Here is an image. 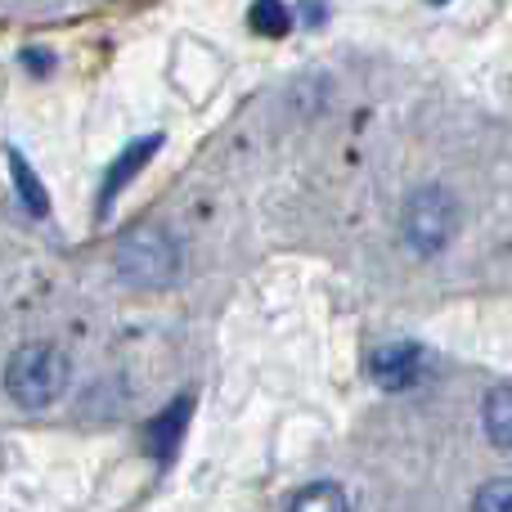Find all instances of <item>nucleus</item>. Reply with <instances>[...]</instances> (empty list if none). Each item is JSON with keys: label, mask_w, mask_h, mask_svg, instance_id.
Returning <instances> with one entry per match:
<instances>
[{"label": "nucleus", "mask_w": 512, "mask_h": 512, "mask_svg": "<svg viewBox=\"0 0 512 512\" xmlns=\"http://www.w3.org/2000/svg\"><path fill=\"white\" fill-rule=\"evenodd\" d=\"M72 364L59 346H18L5 364V391L23 409H50L68 391Z\"/></svg>", "instance_id": "1"}, {"label": "nucleus", "mask_w": 512, "mask_h": 512, "mask_svg": "<svg viewBox=\"0 0 512 512\" xmlns=\"http://www.w3.org/2000/svg\"><path fill=\"white\" fill-rule=\"evenodd\" d=\"M400 225H405V239L414 252H441L450 243L454 225H459V207H454V198L445 189L427 185L418 194H409Z\"/></svg>", "instance_id": "2"}, {"label": "nucleus", "mask_w": 512, "mask_h": 512, "mask_svg": "<svg viewBox=\"0 0 512 512\" xmlns=\"http://www.w3.org/2000/svg\"><path fill=\"white\" fill-rule=\"evenodd\" d=\"M117 270L131 283H167L180 270V252L162 230L144 225V230H131L117 243Z\"/></svg>", "instance_id": "3"}, {"label": "nucleus", "mask_w": 512, "mask_h": 512, "mask_svg": "<svg viewBox=\"0 0 512 512\" xmlns=\"http://www.w3.org/2000/svg\"><path fill=\"white\" fill-rule=\"evenodd\" d=\"M418 364H423V346H414V342H391V346H382L378 355H373V378L382 382V387H409L414 382V373H418Z\"/></svg>", "instance_id": "4"}, {"label": "nucleus", "mask_w": 512, "mask_h": 512, "mask_svg": "<svg viewBox=\"0 0 512 512\" xmlns=\"http://www.w3.org/2000/svg\"><path fill=\"white\" fill-rule=\"evenodd\" d=\"M481 418H486V436L499 445V450H512V387H495L481 405Z\"/></svg>", "instance_id": "5"}, {"label": "nucleus", "mask_w": 512, "mask_h": 512, "mask_svg": "<svg viewBox=\"0 0 512 512\" xmlns=\"http://www.w3.org/2000/svg\"><path fill=\"white\" fill-rule=\"evenodd\" d=\"M288 512H351V504H346L342 486H333V481H315V486H306L297 499H292Z\"/></svg>", "instance_id": "6"}, {"label": "nucleus", "mask_w": 512, "mask_h": 512, "mask_svg": "<svg viewBox=\"0 0 512 512\" xmlns=\"http://www.w3.org/2000/svg\"><path fill=\"white\" fill-rule=\"evenodd\" d=\"M288 5H283V0H256L252 5V27L261 36H283L288 32Z\"/></svg>", "instance_id": "7"}, {"label": "nucleus", "mask_w": 512, "mask_h": 512, "mask_svg": "<svg viewBox=\"0 0 512 512\" xmlns=\"http://www.w3.org/2000/svg\"><path fill=\"white\" fill-rule=\"evenodd\" d=\"M153 149H158V140H140V144H135V149L131 153H126V158L122 162H117V171H113V176H108V185H104V198H113L117 194V189H122L126 185V180H131L135 176V171H140V162L144 158H149V153Z\"/></svg>", "instance_id": "8"}, {"label": "nucleus", "mask_w": 512, "mask_h": 512, "mask_svg": "<svg viewBox=\"0 0 512 512\" xmlns=\"http://www.w3.org/2000/svg\"><path fill=\"white\" fill-rule=\"evenodd\" d=\"M472 512H512V481H486L472 499Z\"/></svg>", "instance_id": "9"}, {"label": "nucleus", "mask_w": 512, "mask_h": 512, "mask_svg": "<svg viewBox=\"0 0 512 512\" xmlns=\"http://www.w3.org/2000/svg\"><path fill=\"white\" fill-rule=\"evenodd\" d=\"M9 162H14V180H18V194H23V198H27V207H32V212H36V216H41V212H45V189H41V185H36L32 167H27V162H23V158H18V153H14V158H9Z\"/></svg>", "instance_id": "10"}, {"label": "nucleus", "mask_w": 512, "mask_h": 512, "mask_svg": "<svg viewBox=\"0 0 512 512\" xmlns=\"http://www.w3.org/2000/svg\"><path fill=\"white\" fill-rule=\"evenodd\" d=\"M432 5H445V0H432Z\"/></svg>", "instance_id": "11"}]
</instances>
